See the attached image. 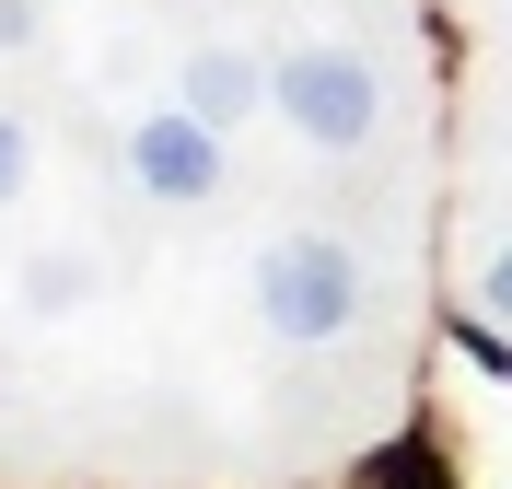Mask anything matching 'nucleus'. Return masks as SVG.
<instances>
[{"label": "nucleus", "mask_w": 512, "mask_h": 489, "mask_svg": "<svg viewBox=\"0 0 512 489\" xmlns=\"http://www.w3.org/2000/svg\"><path fill=\"white\" fill-rule=\"evenodd\" d=\"M256 303H268L280 338H338V326L361 315V268H350V245H326V233H280L268 268H256Z\"/></svg>", "instance_id": "1"}, {"label": "nucleus", "mask_w": 512, "mask_h": 489, "mask_svg": "<svg viewBox=\"0 0 512 489\" xmlns=\"http://www.w3.org/2000/svg\"><path fill=\"white\" fill-rule=\"evenodd\" d=\"M268 94H280V117L315 140V152H361V140H373V117H384L373 70H361L350 47H291V59L268 70Z\"/></svg>", "instance_id": "2"}, {"label": "nucleus", "mask_w": 512, "mask_h": 489, "mask_svg": "<svg viewBox=\"0 0 512 489\" xmlns=\"http://www.w3.org/2000/svg\"><path fill=\"white\" fill-rule=\"evenodd\" d=\"M128 175L152 198H175V210H198V198H222V129L210 117H140L128 129Z\"/></svg>", "instance_id": "3"}, {"label": "nucleus", "mask_w": 512, "mask_h": 489, "mask_svg": "<svg viewBox=\"0 0 512 489\" xmlns=\"http://www.w3.org/2000/svg\"><path fill=\"white\" fill-rule=\"evenodd\" d=\"M256 94H268V70H256L245 47H198L187 59V117H210V129H233Z\"/></svg>", "instance_id": "4"}, {"label": "nucleus", "mask_w": 512, "mask_h": 489, "mask_svg": "<svg viewBox=\"0 0 512 489\" xmlns=\"http://www.w3.org/2000/svg\"><path fill=\"white\" fill-rule=\"evenodd\" d=\"M24 163H35V140H24V129H12V117H0V198L24 187Z\"/></svg>", "instance_id": "5"}, {"label": "nucleus", "mask_w": 512, "mask_h": 489, "mask_svg": "<svg viewBox=\"0 0 512 489\" xmlns=\"http://www.w3.org/2000/svg\"><path fill=\"white\" fill-rule=\"evenodd\" d=\"M478 303H489V315H512V245H501V257L478 268Z\"/></svg>", "instance_id": "6"}]
</instances>
